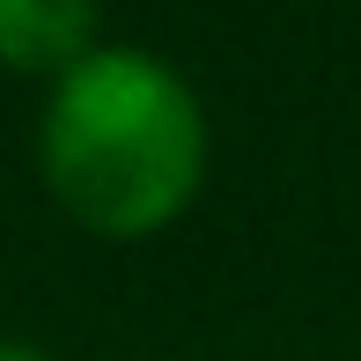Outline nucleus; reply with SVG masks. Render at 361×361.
<instances>
[{"label": "nucleus", "instance_id": "nucleus-2", "mask_svg": "<svg viewBox=\"0 0 361 361\" xmlns=\"http://www.w3.org/2000/svg\"><path fill=\"white\" fill-rule=\"evenodd\" d=\"M96 52V0H0V67L67 74Z\"/></svg>", "mask_w": 361, "mask_h": 361}, {"label": "nucleus", "instance_id": "nucleus-3", "mask_svg": "<svg viewBox=\"0 0 361 361\" xmlns=\"http://www.w3.org/2000/svg\"><path fill=\"white\" fill-rule=\"evenodd\" d=\"M0 361H52V354H37V347H23V339H0Z\"/></svg>", "mask_w": 361, "mask_h": 361}, {"label": "nucleus", "instance_id": "nucleus-1", "mask_svg": "<svg viewBox=\"0 0 361 361\" xmlns=\"http://www.w3.org/2000/svg\"><path fill=\"white\" fill-rule=\"evenodd\" d=\"M44 185L81 228L133 243L170 228L207 177V111L162 59L96 44L52 81L44 104Z\"/></svg>", "mask_w": 361, "mask_h": 361}]
</instances>
